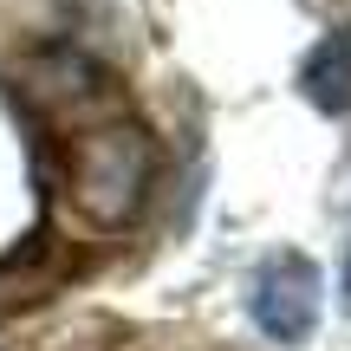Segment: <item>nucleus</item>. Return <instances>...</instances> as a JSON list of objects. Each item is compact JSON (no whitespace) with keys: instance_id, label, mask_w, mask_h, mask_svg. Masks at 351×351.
Here are the masks:
<instances>
[{"instance_id":"obj_1","label":"nucleus","mask_w":351,"mask_h":351,"mask_svg":"<svg viewBox=\"0 0 351 351\" xmlns=\"http://www.w3.org/2000/svg\"><path fill=\"white\" fill-rule=\"evenodd\" d=\"M156 182V143L137 117L111 111L91 124L65 130V202L85 215L91 228H124L143 215Z\"/></svg>"},{"instance_id":"obj_2","label":"nucleus","mask_w":351,"mask_h":351,"mask_svg":"<svg viewBox=\"0 0 351 351\" xmlns=\"http://www.w3.org/2000/svg\"><path fill=\"white\" fill-rule=\"evenodd\" d=\"M247 313L274 345H306L319 332V313H326V274H319L306 254H274V261L254 274Z\"/></svg>"},{"instance_id":"obj_3","label":"nucleus","mask_w":351,"mask_h":351,"mask_svg":"<svg viewBox=\"0 0 351 351\" xmlns=\"http://www.w3.org/2000/svg\"><path fill=\"white\" fill-rule=\"evenodd\" d=\"M300 91L326 117H351V26H332L300 65Z\"/></svg>"},{"instance_id":"obj_4","label":"nucleus","mask_w":351,"mask_h":351,"mask_svg":"<svg viewBox=\"0 0 351 351\" xmlns=\"http://www.w3.org/2000/svg\"><path fill=\"white\" fill-rule=\"evenodd\" d=\"M345 306H351V254H345Z\"/></svg>"}]
</instances>
